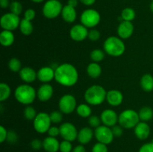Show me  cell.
Wrapping results in <instances>:
<instances>
[{
	"label": "cell",
	"mask_w": 153,
	"mask_h": 152,
	"mask_svg": "<svg viewBox=\"0 0 153 152\" xmlns=\"http://www.w3.org/2000/svg\"><path fill=\"white\" fill-rule=\"evenodd\" d=\"M105 52L112 57H120L126 51V45L123 40L119 37L111 36L105 40L103 44Z\"/></svg>",
	"instance_id": "obj_4"
},
{
	"label": "cell",
	"mask_w": 153,
	"mask_h": 152,
	"mask_svg": "<svg viewBox=\"0 0 153 152\" xmlns=\"http://www.w3.org/2000/svg\"><path fill=\"white\" fill-rule=\"evenodd\" d=\"M94 137H96L99 142L104 143L107 145L111 144L114 138L111 128L104 125H100L98 128H95Z\"/></svg>",
	"instance_id": "obj_11"
},
{
	"label": "cell",
	"mask_w": 153,
	"mask_h": 152,
	"mask_svg": "<svg viewBox=\"0 0 153 152\" xmlns=\"http://www.w3.org/2000/svg\"><path fill=\"white\" fill-rule=\"evenodd\" d=\"M37 79L43 83H47L55 79V69L43 66L37 71Z\"/></svg>",
	"instance_id": "obj_17"
},
{
	"label": "cell",
	"mask_w": 153,
	"mask_h": 152,
	"mask_svg": "<svg viewBox=\"0 0 153 152\" xmlns=\"http://www.w3.org/2000/svg\"><path fill=\"white\" fill-rule=\"evenodd\" d=\"M149 8H150L151 11H152V13H153V0H152V1H151L150 4H149Z\"/></svg>",
	"instance_id": "obj_52"
},
{
	"label": "cell",
	"mask_w": 153,
	"mask_h": 152,
	"mask_svg": "<svg viewBox=\"0 0 153 152\" xmlns=\"http://www.w3.org/2000/svg\"><path fill=\"white\" fill-rule=\"evenodd\" d=\"M8 131L6 130L4 126H0V142L3 143L7 140Z\"/></svg>",
	"instance_id": "obj_47"
},
{
	"label": "cell",
	"mask_w": 153,
	"mask_h": 152,
	"mask_svg": "<svg viewBox=\"0 0 153 152\" xmlns=\"http://www.w3.org/2000/svg\"><path fill=\"white\" fill-rule=\"evenodd\" d=\"M100 32L97 29H95V28H92L88 32V38L92 42H96L98 41L100 38Z\"/></svg>",
	"instance_id": "obj_39"
},
{
	"label": "cell",
	"mask_w": 153,
	"mask_h": 152,
	"mask_svg": "<svg viewBox=\"0 0 153 152\" xmlns=\"http://www.w3.org/2000/svg\"><path fill=\"white\" fill-rule=\"evenodd\" d=\"M36 16V12L34 9H27L25 11V13H24V19H27V20L32 21L33 19L35 18Z\"/></svg>",
	"instance_id": "obj_42"
},
{
	"label": "cell",
	"mask_w": 153,
	"mask_h": 152,
	"mask_svg": "<svg viewBox=\"0 0 153 152\" xmlns=\"http://www.w3.org/2000/svg\"><path fill=\"white\" fill-rule=\"evenodd\" d=\"M10 1L9 0H0V6L2 8H7V7H10Z\"/></svg>",
	"instance_id": "obj_49"
},
{
	"label": "cell",
	"mask_w": 153,
	"mask_h": 152,
	"mask_svg": "<svg viewBox=\"0 0 153 152\" xmlns=\"http://www.w3.org/2000/svg\"><path fill=\"white\" fill-rule=\"evenodd\" d=\"M50 116L51 121H52V123L54 124H59L61 123V121L63 119V115L61 111H58V110H55V111H52V113L49 114Z\"/></svg>",
	"instance_id": "obj_36"
},
{
	"label": "cell",
	"mask_w": 153,
	"mask_h": 152,
	"mask_svg": "<svg viewBox=\"0 0 153 152\" xmlns=\"http://www.w3.org/2000/svg\"><path fill=\"white\" fill-rule=\"evenodd\" d=\"M47 133L49 137H55L56 138L57 137L60 135V128L56 126H51Z\"/></svg>",
	"instance_id": "obj_44"
},
{
	"label": "cell",
	"mask_w": 153,
	"mask_h": 152,
	"mask_svg": "<svg viewBox=\"0 0 153 152\" xmlns=\"http://www.w3.org/2000/svg\"><path fill=\"white\" fill-rule=\"evenodd\" d=\"M94 136V131L89 127L82 128L78 134L77 139L81 145H87L92 140Z\"/></svg>",
	"instance_id": "obj_22"
},
{
	"label": "cell",
	"mask_w": 153,
	"mask_h": 152,
	"mask_svg": "<svg viewBox=\"0 0 153 152\" xmlns=\"http://www.w3.org/2000/svg\"><path fill=\"white\" fill-rule=\"evenodd\" d=\"M59 1H60V0H59Z\"/></svg>",
	"instance_id": "obj_54"
},
{
	"label": "cell",
	"mask_w": 153,
	"mask_h": 152,
	"mask_svg": "<svg viewBox=\"0 0 153 152\" xmlns=\"http://www.w3.org/2000/svg\"><path fill=\"white\" fill-rule=\"evenodd\" d=\"M73 145L72 142L67 140H63L60 142V151L61 152H72L73 151Z\"/></svg>",
	"instance_id": "obj_37"
},
{
	"label": "cell",
	"mask_w": 153,
	"mask_h": 152,
	"mask_svg": "<svg viewBox=\"0 0 153 152\" xmlns=\"http://www.w3.org/2000/svg\"><path fill=\"white\" fill-rule=\"evenodd\" d=\"M88 28L82 24H76L70 30V37L76 42H82L88 37Z\"/></svg>",
	"instance_id": "obj_13"
},
{
	"label": "cell",
	"mask_w": 153,
	"mask_h": 152,
	"mask_svg": "<svg viewBox=\"0 0 153 152\" xmlns=\"http://www.w3.org/2000/svg\"><path fill=\"white\" fill-rule=\"evenodd\" d=\"M123 127L120 125H114L111 128L112 133H113L114 137H120L123 135Z\"/></svg>",
	"instance_id": "obj_45"
},
{
	"label": "cell",
	"mask_w": 153,
	"mask_h": 152,
	"mask_svg": "<svg viewBox=\"0 0 153 152\" xmlns=\"http://www.w3.org/2000/svg\"><path fill=\"white\" fill-rule=\"evenodd\" d=\"M31 147L32 149L35 151H38L43 148V141H41L39 139H34L31 141Z\"/></svg>",
	"instance_id": "obj_43"
},
{
	"label": "cell",
	"mask_w": 153,
	"mask_h": 152,
	"mask_svg": "<svg viewBox=\"0 0 153 152\" xmlns=\"http://www.w3.org/2000/svg\"><path fill=\"white\" fill-rule=\"evenodd\" d=\"M10 93H11V89L7 83H0V101L1 102L6 101L10 97Z\"/></svg>",
	"instance_id": "obj_30"
},
{
	"label": "cell",
	"mask_w": 153,
	"mask_h": 152,
	"mask_svg": "<svg viewBox=\"0 0 153 152\" xmlns=\"http://www.w3.org/2000/svg\"></svg>",
	"instance_id": "obj_55"
},
{
	"label": "cell",
	"mask_w": 153,
	"mask_h": 152,
	"mask_svg": "<svg viewBox=\"0 0 153 152\" xmlns=\"http://www.w3.org/2000/svg\"><path fill=\"white\" fill-rule=\"evenodd\" d=\"M60 128V136L64 139L70 142H73L78 137V130L73 124L70 122H64L61 124Z\"/></svg>",
	"instance_id": "obj_12"
},
{
	"label": "cell",
	"mask_w": 153,
	"mask_h": 152,
	"mask_svg": "<svg viewBox=\"0 0 153 152\" xmlns=\"http://www.w3.org/2000/svg\"><path fill=\"white\" fill-rule=\"evenodd\" d=\"M43 148L46 152H58L60 150L59 141L55 137H46L43 140Z\"/></svg>",
	"instance_id": "obj_21"
},
{
	"label": "cell",
	"mask_w": 153,
	"mask_h": 152,
	"mask_svg": "<svg viewBox=\"0 0 153 152\" xmlns=\"http://www.w3.org/2000/svg\"><path fill=\"white\" fill-rule=\"evenodd\" d=\"M138 152H153V142H147L143 144L139 149Z\"/></svg>",
	"instance_id": "obj_46"
},
{
	"label": "cell",
	"mask_w": 153,
	"mask_h": 152,
	"mask_svg": "<svg viewBox=\"0 0 153 152\" xmlns=\"http://www.w3.org/2000/svg\"><path fill=\"white\" fill-rule=\"evenodd\" d=\"M52 121L50 116L45 112L37 113V116L33 121V127L34 130L39 134L47 133L51 127Z\"/></svg>",
	"instance_id": "obj_8"
},
{
	"label": "cell",
	"mask_w": 153,
	"mask_h": 152,
	"mask_svg": "<svg viewBox=\"0 0 153 152\" xmlns=\"http://www.w3.org/2000/svg\"><path fill=\"white\" fill-rule=\"evenodd\" d=\"M10 7V10L11 13H14V14L16 15H18V16H19L22 11V4H21L20 2H19V1H12V2L10 3V7Z\"/></svg>",
	"instance_id": "obj_35"
},
{
	"label": "cell",
	"mask_w": 153,
	"mask_h": 152,
	"mask_svg": "<svg viewBox=\"0 0 153 152\" xmlns=\"http://www.w3.org/2000/svg\"><path fill=\"white\" fill-rule=\"evenodd\" d=\"M134 135L140 140H145L150 135V127L146 122H140L134 128Z\"/></svg>",
	"instance_id": "obj_19"
},
{
	"label": "cell",
	"mask_w": 153,
	"mask_h": 152,
	"mask_svg": "<svg viewBox=\"0 0 153 152\" xmlns=\"http://www.w3.org/2000/svg\"><path fill=\"white\" fill-rule=\"evenodd\" d=\"M62 9V4L59 0H48L43 7V14L47 19H55L61 14Z\"/></svg>",
	"instance_id": "obj_7"
},
{
	"label": "cell",
	"mask_w": 153,
	"mask_h": 152,
	"mask_svg": "<svg viewBox=\"0 0 153 152\" xmlns=\"http://www.w3.org/2000/svg\"><path fill=\"white\" fill-rule=\"evenodd\" d=\"M20 21L18 15L10 12L1 16L0 19V25L3 30L13 31L19 26Z\"/></svg>",
	"instance_id": "obj_10"
},
{
	"label": "cell",
	"mask_w": 153,
	"mask_h": 152,
	"mask_svg": "<svg viewBox=\"0 0 153 152\" xmlns=\"http://www.w3.org/2000/svg\"><path fill=\"white\" fill-rule=\"evenodd\" d=\"M31 1L36 3H40V2H42V1H43L44 0H31Z\"/></svg>",
	"instance_id": "obj_53"
},
{
	"label": "cell",
	"mask_w": 153,
	"mask_h": 152,
	"mask_svg": "<svg viewBox=\"0 0 153 152\" xmlns=\"http://www.w3.org/2000/svg\"><path fill=\"white\" fill-rule=\"evenodd\" d=\"M23 114L25 119L28 121H34L37 116V113L35 109L32 106L27 105L23 110Z\"/></svg>",
	"instance_id": "obj_34"
},
{
	"label": "cell",
	"mask_w": 153,
	"mask_h": 152,
	"mask_svg": "<svg viewBox=\"0 0 153 152\" xmlns=\"http://www.w3.org/2000/svg\"><path fill=\"white\" fill-rule=\"evenodd\" d=\"M87 73L91 78H98L102 74V67L98 63L92 62L87 67Z\"/></svg>",
	"instance_id": "obj_25"
},
{
	"label": "cell",
	"mask_w": 153,
	"mask_h": 152,
	"mask_svg": "<svg viewBox=\"0 0 153 152\" xmlns=\"http://www.w3.org/2000/svg\"><path fill=\"white\" fill-rule=\"evenodd\" d=\"M55 80L64 86H73L79 80V72L71 63H64L55 69Z\"/></svg>",
	"instance_id": "obj_1"
},
{
	"label": "cell",
	"mask_w": 153,
	"mask_h": 152,
	"mask_svg": "<svg viewBox=\"0 0 153 152\" xmlns=\"http://www.w3.org/2000/svg\"><path fill=\"white\" fill-rule=\"evenodd\" d=\"M69 5L72 6L73 7H76L78 5V0H69L68 4Z\"/></svg>",
	"instance_id": "obj_51"
},
{
	"label": "cell",
	"mask_w": 153,
	"mask_h": 152,
	"mask_svg": "<svg viewBox=\"0 0 153 152\" xmlns=\"http://www.w3.org/2000/svg\"><path fill=\"white\" fill-rule=\"evenodd\" d=\"M15 37L13 31L3 30L0 34V43L4 47H8L14 43Z\"/></svg>",
	"instance_id": "obj_24"
},
{
	"label": "cell",
	"mask_w": 153,
	"mask_h": 152,
	"mask_svg": "<svg viewBox=\"0 0 153 152\" xmlns=\"http://www.w3.org/2000/svg\"><path fill=\"white\" fill-rule=\"evenodd\" d=\"M134 27L131 22L128 21H123L119 24L117 27V35L122 40L128 39L131 37L134 32Z\"/></svg>",
	"instance_id": "obj_15"
},
{
	"label": "cell",
	"mask_w": 153,
	"mask_h": 152,
	"mask_svg": "<svg viewBox=\"0 0 153 152\" xmlns=\"http://www.w3.org/2000/svg\"><path fill=\"white\" fill-rule=\"evenodd\" d=\"M138 115L141 122H146L150 121L153 118V110L151 107L145 106L140 108L138 112Z\"/></svg>",
	"instance_id": "obj_29"
},
{
	"label": "cell",
	"mask_w": 153,
	"mask_h": 152,
	"mask_svg": "<svg viewBox=\"0 0 153 152\" xmlns=\"http://www.w3.org/2000/svg\"><path fill=\"white\" fill-rule=\"evenodd\" d=\"M8 68L13 72H19L22 69L20 61L16 58H11L8 62Z\"/></svg>",
	"instance_id": "obj_33"
},
{
	"label": "cell",
	"mask_w": 153,
	"mask_h": 152,
	"mask_svg": "<svg viewBox=\"0 0 153 152\" xmlns=\"http://www.w3.org/2000/svg\"><path fill=\"white\" fill-rule=\"evenodd\" d=\"M135 16V11L134 10V9L131 8V7H126L122 10V13H121V17L123 21L131 22L134 19Z\"/></svg>",
	"instance_id": "obj_31"
},
{
	"label": "cell",
	"mask_w": 153,
	"mask_h": 152,
	"mask_svg": "<svg viewBox=\"0 0 153 152\" xmlns=\"http://www.w3.org/2000/svg\"><path fill=\"white\" fill-rule=\"evenodd\" d=\"M80 21L81 24L88 28H94L97 26L101 21V16L97 10L87 9L82 12Z\"/></svg>",
	"instance_id": "obj_6"
},
{
	"label": "cell",
	"mask_w": 153,
	"mask_h": 152,
	"mask_svg": "<svg viewBox=\"0 0 153 152\" xmlns=\"http://www.w3.org/2000/svg\"><path fill=\"white\" fill-rule=\"evenodd\" d=\"M106 101L112 107H117L123 101V95L117 89H111L107 92Z\"/></svg>",
	"instance_id": "obj_18"
},
{
	"label": "cell",
	"mask_w": 153,
	"mask_h": 152,
	"mask_svg": "<svg viewBox=\"0 0 153 152\" xmlns=\"http://www.w3.org/2000/svg\"><path fill=\"white\" fill-rule=\"evenodd\" d=\"M140 86L145 92L153 90V76L150 74H145L140 78Z\"/></svg>",
	"instance_id": "obj_26"
},
{
	"label": "cell",
	"mask_w": 153,
	"mask_h": 152,
	"mask_svg": "<svg viewBox=\"0 0 153 152\" xmlns=\"http://www.w3.org/2000/svg\"><path fill=\"white\" fill-rule=\"evenodd\" d=\"M101 119L97 116H91L88 118V124L92 128H98L99 126L101 125Z\"/></svg>",
	"instance_id": "obj_38"
},
{
	"label": "cell",
	"mask_w": 153,
	"mask_h": 152,
	"mask_svg": "<svg viewBox=\"0 0 153 152\" xmlns=\"http://www.w3.org/2000/svg\"><path fill=\"white\" fill-rule=\"evenodd\" d=\"M54 93L53 87L49 83H43L37 91V97L42 102H46L51 99Z\"/></svg>",
	"instance_id": "obj_16"
},
{
	"label": "cell",
	"mask_w": 153,
	"mask_h": 152,
	"mask_svg": "<svg viewBox=\"0 0 153 152\" xmlns=\"http://www.w3.org/2000/svg\"><path fill=\"white\" fill-rule=\"evenodd\" d=\"M118 118L119 116L112 109H105L102 112L100 115L102 123L110 128H112L116 125L117 123H118Z\"/></svg>",
	"instance_id": "obj_14"
},
{
	"label": "cell",
	"mask_w": 153,
	"mask_h": 152,
	"mask_svg": "<svg viewBox=\"0 0 153 152\" xmlns=\"http://www.w3.org/2000/svg\"><path fill=\"white\" fill-rule=\"evenodd\" d=\"M58 107L60 111L64 114H70L77 107L76 98L71 94H65L59 99Z\"/></svg>",
	"instance_id": "obj_9"
},
{
	"label": "cell",
	"mask_w": 153,
	"mask_h": 152,
	"mask_svg": "<svg viewBox=\"0 0 153 152\" xmlns=\"http://www.w3.org/2000/svg\"><path fill=\"white\" fill-rule=\"evenodd\" d=\"M72 152H86V149L84 147L83 145H78L76 147L73 148Z\"/></svg>",
	"instance_id": "obj_48"
},
{
	"label": "cell",
	"mask_w": 153,
	"mask_h": 152,
	"mask_svg": "<svg viewBox=\"0 0 153 152\" xmlns=\"http://www.w3.org/2000/svg\"><path fill=\"white\" fill-rule=\"evenodd\" d=\"M90 57H91V59L92 60L93 62H101L105 58V51H102L99 49H94L91 52Z\"/></svg>",
	"instance_id": "obj_32"
},
{
	"label": "cell",
	"mask_w": 153,
	"mask_h": 152,
	"mask_svg": "<svg viewBox=\"0 0 153 152\" xmlns=\"http://www.w3.org/2000/svg\"><path fill=\"white\" fill-rule=\"evenodd\" d=\"M61 16L66 22H68V23L74 22L77 18L76 7H72L69 4L64 6L61 11Z\"/></svg>",
	"instance_id": "obj_23"
},
{
	"label": "cell",
	"mask_w": 153,
	"mask_h": 152,
	"mask_svg": "<svg viewBox=\"0 0 153 152\" xmlns=\"http://www.w3.org/2000/svg\"><path fill=\"white\" fill-rule=\"evenodd\" d=\"M80 1L82 3V4H85V5L91 6V5H93V4L95 3L96 0H80Z\"/></svg>",
	"instance_id": "obj_50"
},
{
	"label": "cell",
	"mask_w": 153,
	"mask_h": 152,
	"mask_svg": "<svg viewBox=\"0 0 153 152\" xmlns=\"http://www.w3.org/2000/svg\"><path fill=\"white\" fill-rule=\"evenodd\" d=\"M107 91L102 86L92 85L86 89L85 92V99L88 104L97 106L106 101Z\"/></svg>",
	"instance_id": "obj_2"
},
{
	"label": "cell",
	"mask_w": 153,
	"mask_h": 152,
	"mask_svg": "<svg viewBox=\"0 0 153 152\" xmlns=\"http://www.w3.org/2000/svg\"><path fill=\"white\" fill-rule=\"evenodd\" d=\"M18 140V135L15 131H9L8 134H7V141L10 144H13L16 143Z\"/></svg>",
	"instance_id": "obj_41"
},
{
	"label": "cell",
	"mask_w": 153,
	"mask_h": 152,
	"mask_svg": "<svg viewBox=\"0 0 153 152\" xmlns=\"http://www.w3.org/2000/svg\"><path fill=\"white\" fill-rule=\"evenodd\" d=\"M138 112L131 109H127L121 112L118 118V123L126 129H131L140 122Z\"/></svg>",
	"instance_id": "obj_5"
},
{
	"label": "cell",
	"mask_w": 153,
	"mask_h": 152,
	"mask_svg": "<svg viewBox=\"0 0 153 152\" xmlns=\"http://www.w3.org/2000/svg\"><path fill=\"white\" fill-rule=\"evenodd\" d=\"M19 74L21 80L25 83H33L37 78V72L31 67H23L21 69Z\"/></svg>",
	"instance_id": "obj_20"
},
{
	"label": "cell",
	"mask_w": 153,
	"mask_h": 152,
	"mask_svg": "<svg viewBox=\"0 0 153 152\" xmlns=\"http://www.w3.org/2000/svg\"><path fill=\"white\" fill-rule=\"evenodd\" d=\"M19 28L20 32L25 36L31 35L33 32V30H34V27L31 23V21L27 20L25 19H22L20 21Z\"/></svg>",
	"instance_id": "obj_27"
},
{
	"label": "cell",
	"mask_w": 153,
	"mask_h": 152,
	"mask_svg": "<svg viewBox=\"0 0 153 152\" xmlns=\"http://www.w3.org/2000/svg\"><path fill=\"white\" fill-rule=\"evenodd\" d=\"M92 152H108V148L107 145L98 142L93 146Z\"/></svg>",
	"instance_id": "obj_40"
},
{
	"label": "cell",
	"mask_w": 153,
	"mask_h": 152,
	"mask_svg": "<svg viewBox=\"0 0 153 152\" xmlns=\"http://www.w3.org/2000/svg\"><path fill=\"white\" fill-rule=\"evenodd\" d=\"M14 97L16 101L20 104L30 105L35 100L37 92L29 83H24L19 85L15 89Z\"/></svg>",
	"instance_id": "obj_3"
},
{
	"label": "cell",
	"mask_w": 153,
	"mask_h": 152,
	"mask_svg": "<svg viewBox=\"0 0 153 152\" xmlns=\"http://www.w3.org/2000/svg\"><path fill=\"white\" fill-rule=\"evenodd\" d=\"M76 113L82 118H89L92 113V109L88 104H80L77 106Z\"/></svg>",
	"instance_id": "obj_28"
}]
</instances>
